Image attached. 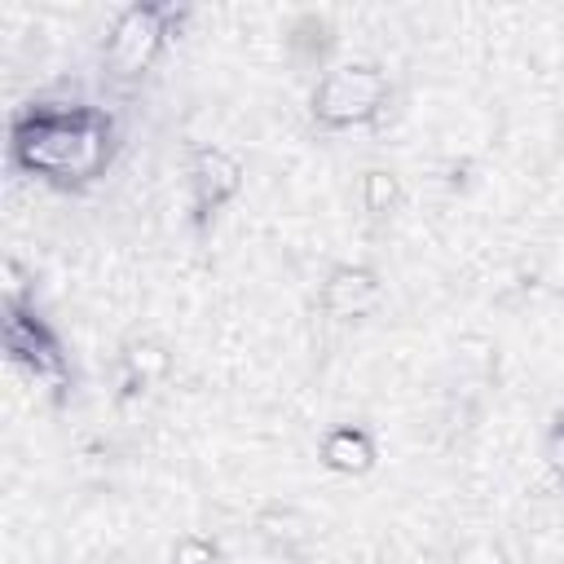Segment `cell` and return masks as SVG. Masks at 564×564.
Returning a JSON list of instances; mask_svg holds the SVG:
<instances>
[{
    "label": "cell",
    "mask_w": 564,
    "mask_h": 564,
    "mask_svg": "<svg viewBox=\"0 0 564 564\" xmlns=\"http://www.w3.org/2000/svg\"><path fill=\"white\" fill-rule=\"evenodd\" d=\"M392 106V79L379 62H335L308 93V115L322 132H352L379 123Z\"/></svg>",
    "instance_id": "7a4b0ae2"
},
{
    "label": "cell",
    "mask_w": 564,
    "mask_h": 564,
    "mask_svg": "<svg viewBox=\"0 0 564 564\" xmlns=\"http://www.w3.org/2000/svg\"><path fill=\"white\" fill-rule=\"evenodd\" d=\"M375 564H383V560H375Z\"/></svg>",
    "instance_id": "5bb4252c"
},
{
    "label": "cell",
    "mask_w": 564,
    "mask_h": 564,
    "mask_svg": "<svg viewBox=\"0 0 564 564\" xmlns=\"http://www.w3.org/2000/svg\"><path fill=\"white\" fill-rule=\"evenodd\" d=\"M542 467L551 471V480L564 485V414L551 423V432L542 436Z\"/></svg>",
    "instance_id": "4fadbf2b"
},
{
    "label": "cell",
    "mask_w": 564,
    "mask_h": 564,
    "mask_svg": "<svg viewBox=\"0 0 564 564\" xmlns=\"http://www.w3.org/2000/svg\"><path fill=\"white\" fill-rule=\"evenodd\" d=\"M317 458H322V467L335 471V476H366V471H375V463H379V445H375V436H370L361 423H335V427L322 436Z\"/></svg>",
    "instance_id": "52a82bcc"
},
{
    "label": "cell",
    "mask_w": 564,
    "mask_h": 564,
    "mask_svg": "<svg viewBox=\"0 0 564 564\" xmlns=\"http://www.w3.org/2000/svg\"><path fill=\"white\" fill-rule=\"evenodd\" d=\"M115 159V123L84 101H31L9 123V163L53 185H88Z\"/></svg>",
    "instance_id": "6da1fadb"
},
{
    "label": "cell",
    "mask_w": 564,
    "mask_h": 564,
    "mask_svg": "<svg viewBox=\"0 0 564 564\" xmlns=\"http://www.w3.org/2000/svg\"><path fill=\"white\" fill-rule=\"evenodd\" d=\"M185 185L198 216H216L242 194V163L225 145H189L185 159Z\"/></svg>",
    "instance_id": "5b68a950"
},
{
    "label": "cell",
    "mask_w": 564,
    "mask_h": 564,
    "mask_svg": "<svg viewBox=\"0 0 564 564\" xmlns=\"http://www.w3.org/2000/svg\"><path fill=\"white\" fill-rule=\"evenodd\" d=\"M4 352L9 361L35 383V388H66V357H62V344L53 339V330L31 313L26 300L18 304H4Z\"/></svg>",
    "instance_id": "277c9868"
},
{
    "label": "cell",
    "mask_w": 564,
    "mask_h": 564,
    "mask_svg": "<svg viewBox=\"0 0 564 564\" xmlns=\"http://www.w3.org/2000/svg\"><path fill=\"white\" fill-rule=\"evenodd\" d=\"M251 529H256V538H260L269 551H278V555H300V551H308V542H313V520H308L300 507H291V502H269V507H260L256 520H251Z\"/></svg>",
    "instance_id": "ba28073f"
},
{
    "label": "cell",
    "mask_w": 564,
    "mask_h": 564,
    "mask_svg": "<svg viewBox=\"0 0 564 564\" xmlns=\"http://www.w3.org/2000/svg\"><path fill=\"white\" fill-rule=\"evenodd\" d=\"M401 203H405V185H401L397 172H388V167H370V172L361 176V207H366L375 220L397 216Z\"/></svg>",
    "instance_id": "30bf717a"
},
{
    "label": "cell",
    "mask_w": 564,
    "mask_h": 564,
    "mask_svg": "<svg viewBox=\"0 0 564 564\" xmlns=\"http://www.w3.org/2000/svg\"><path fill=\"white\" fill-rule=\"evenodd\" d=\"M176 9L172 4H128L115 13L106 40H101V70L115 84H132L150 75L172 40Z\"/></svg>",
    "instance_id": "3957f363"
},
{
    "label": "cell",
    "mask_w": 564,
    "mask_h": 564,
    "mask_svg": "<svg viewBox=\"0 0 564 564\" xmlns=\"http://www.w3.org/2000/svg\"><path fill=\"white\" fill-rule=\"evenodd\" d=\"M317 304L335 322H361L383 304V282L370 264H335L317 286Z\"/></svg>",
    "instance_id": "8992f818"
},
{
    "label": "cell",
    "mask_w": 564,
    "mask_h": 564,
    "mask_svg": "<svg viewBox=\"0 0 564 564\" xmlns=\"http://www.w3.org/2000/svg\"><path fill=\"white\" fill-rule=\"evenodd\" d=\"M172 564H220V542L207 533H181L172 546Z\"/></svg>",
    "instance_id": "8fae6325"
},
{
    "label": "cell",
    "mask_w": 564,
    "mask_h": 564,
    "mask_svg": "<svg viewBox=\"0 0 564 564\" xmlns=\"http://www.w3.org/2000/svg\"><path fill=\"white\" fill-rule=\"evenodd\" d=\"M119 375H123L128 388H154V383H163V379L172 375V352H167V344H159V339H150V335L128 339L123 352H119Z\"/></svg>",
    "instance_id": "9c48e42d"
},
{
    "label": "cell",
    "mask_w": 564,
    "mask_h": 564,
    "mask_svg": "<svg viewBox=\"0 0 564 564\" xmlns=\"http://www.w3.org/2000/svg\"><path fill=\"white\" fill-rule=\"evenodd\" d=\"M454 560H458V564H516L511 551H507L498 538H467Z\"/></svg>",
    "instance_id": "7c38bea8"
}]
</instances>
